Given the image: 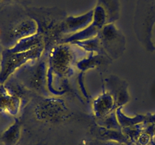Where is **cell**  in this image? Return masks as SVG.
<instances>
[{
    "instance_id": "obj_1",
    "label": "cell",
    "mask_w": 155,
    "mask_h": 145,
    "mask_svg": "<svg viewBox=\"0 0 155 145\" xmlns=\"http://www.w3.org/2000/svg\"><path fill=\"white\" fill-rule=\"evenodd\" d=\"M42 52L43 45L21 53H12L8 48L2 51L0 58V84H4L16 70L28 62L38 59Z\"/></svg>"
},
{
    "instance_id": "obj_5",
    "label": "cell",
    "mask_w": 155,
    "mask_h": 145,
    "mask_svg": "<svg viewBox=\"0 0 155 145\" xmlns=\"http://www.w3.org/2000/svg\"><path fill=\"white\" fill-rule=\"evenodd\" d=\"M21 105V98L13 94L7 87L0 84V112L10 115L18 114Z\"/></svg>"
},
{
    "instance_id": "obj_7",
    "label": "cell",
    "mask_w": 155,
    "mask_h": 145,
    "mask_svg": "<svg viewBox=\"0 0 155 145\" xmlns=\"http://www.w3.org/2000/svg\"><path fill=\"white\" fill-rule=\"evenodd\" d=\"M116 106V100L111 93L101 94L94 102L93 107L98 115H104L111 112L114 106Z\"/></svg>"
},
{
    "instance_id": "obj_11",
    "label": "cell",
    "mask_w": 155,
    "mask_h": 145,
    "mask_svg": "<svg viewBox=\"0 0 155 145\" xmlns=\"http://www.w3.org/2000/svg\"><path fill=\"white\" fill-rule=\"evenodd\" d=\"M1 1H2V0H0V2H1Z\"/></svg>"
},
{
    "instance_id": "obj_8",
    "label": "cell",
    "mask_w": 155,
    "mask_h": 145,
    "mask_svg": "<svg viewBox=\"0 0 155 145\" xmlns=\"http://www.w3.org/2000/svg\"><path fill=\"white\" fill-rule=\"evenodd\" d=\"M42 42L43 41H42L41 36H39L38 35H34V36H28L27 38L22 39L8 49L12 53L26 52V51L37 48L39 46L43 45Z\"/></svg>"
},
{
    "instance_id": "obj_6",
    "label": "cell",
    "mask_w": 155,
    "mask_h": 145,
    "mask_svg": "<svg viewBox=\"0 0 155 145\" xmlns=\"http://www.w3.org/2000/svg\"><path fill=\"white\" fill-rule=\"evenodd\" d=\"M37 24L32 19H25L15 26L8 34L9 40L13 41L15 44L22 39L36 35Z\"/></svg>"
},
{
    "instance_id": "obj_3",
    "label": "cell",
    "mask_w": 155,
    "mask_h": 145,
    "mask_svg": "<svg viewBox=\"0 0 155 145\" xmlns=\"http://www.w3.org/2000/svg\"><path fill=\"white\" fill-rule=\"evenodd\" d=\"M74 56L72 50L67 46H60L50 56V67L58 75L66 74L72 67Z\"/></svg>"
},
{
    "instance_id": "obj_4",
    "label": "cell",
    "mask_w": 155,
    "mask_h": 145,
    "mask_svg": "<svg viewBox=\"0 0 155 145\" xmlns=\"http://www.w3.org/2000/svg\"><path fill=\"white\" fill-rule=\"evenodd\" d=\"M29 68L22 72V82L27 88L41 91L45 82V64L39 62Z\"/></svg>"
},
{
    "instance_id": "obj_2",
    "label": "cell",
    "mask_w": 155,
    "mask_h": 145,
    "mask_svg": "<svg viewBox=\"0 0 155 145\" xmlns=\"http://www.w3.org/2000/svg\"><path fill=\"white\" fill-rule=\"evenodd\" d=\"M35 114L37 118L42 120L58 121L67 116L68 108L61 99L45 98L37 103Z\"/></svg>"
},
{
    "instance_id": "obj_10",
    "label": "cell",
    "mask_w": 155,
    "mask_h": 145,
    "mask_svg": "<svg viewBox=\"0 0 155 145\" xmlns=\"http://www.w3.org/2000/svg\"><path fill=\"white\" fill-rule=\"evenodd\" d=\"M19 124L17 122L12 124L2 135V142L5 145H15L19 137Z\"/></svg>"
},
{
    "instance_id": "obj_9",
    "label": "cell",
    "mask_w": 155,
    "mask_h": 145,
    "mask_svg": "<svg viewBox=\"0 0 155 145\" xmlns=\"http://www.w3.org/2000/svg\"><path fill=\"white\" fill-rule=\"evenodd\" d=\"M93 19V11L88 12L87 14L76 18H69L65 22L63 30L64 31H74L85 27Z\"/></svg>"
}]
</instances>
